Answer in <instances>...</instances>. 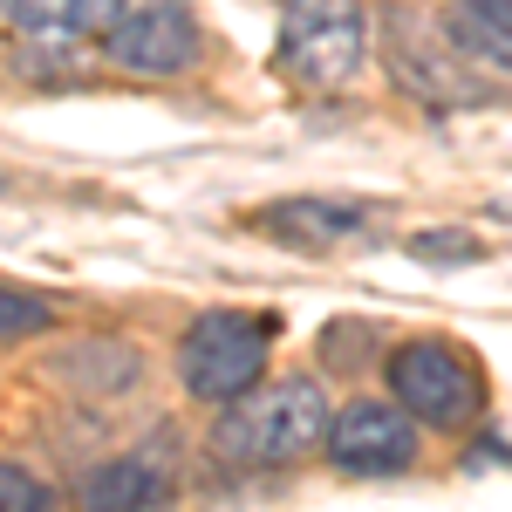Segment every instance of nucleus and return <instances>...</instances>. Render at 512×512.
<instances>
[{
  "label": "nucleus",
  "mask_w": 512,
  "mask_h": 512,
  "mask_svg": "<svg viewBox=\"0 0 512 512\" xmlns=\"http://www.w3.org/2000/svg\"><path fill=\"white\" fill-rule=\"evenodd\" d=\"M171 506H178L171 472L151 458H110L82 478V512H171Z\"/></svg>",
  "instance_id": "nucleus-10"
},
{
  "label": "nucleus",
  "mask_w": 512,
  "mask_h": 512,
  "mask_svg": "<svg viewBox=\"0 0 512 512\" xmlns=\"http://www.w3.org/2000/svg\"><path fill=\"white\" fill-rule=\"evenodd\" d=\"M328 465L349 478H390V472H410L417 465V417L403 403H376L362 396L349 410H335L328 424Z\"/></svg>",
  "instance_id": "nucleus-6"
},
{
  "label": "nucleus",
  "mask_w": 512,
  "mask_h": 512,
  "mask_svg": "<svg viewBox=\"0 0 512 512\" xmlns=\"http://www.w3.org/2000/svg\"><path fill=\"white\" fill-rule=\"evenodd\" d=\"M376 35H383V62H390L396 89H403V96H417L424 110H465V103L485 96L478 62L451 41L444 21H431V14H417V7L390 0V7H383V21H376Z\"/></svg>",
  "instance_id": "nucleus-2"
},
{
  "label": "nucleus",
  "mask_w": 512,
  "mask_h": 512,
  "mask_svg": "<svg viewBox=\"0 0 512 512\" xmlns=\"http://www.w3.org/2000/svg\"><path fill=\"white\" fill-rule=\"evenodd\" d=\"M478 233H410V260H478Z\"/></svg>",
  "instance_id": "nucleus-14"
},
{
  "label": "nucleus",
  "mask_w": 512,
  "mask_h": 512,
  "mask_svg": "<svg viewBox=\"0 0 512 512\" xmlns=\"http://www.w3.org/2000/svg\"><path fill=\"white\" fill-rule=\"evenodd\" d=\"M328 424H335L328 417V390L315 376H274V383H260V390L226 403L212 444L233 465H294L315 444H328Z\"/></svg>",
  "instance_id": "nucleus-1"
},
{
  "label": "nucleus",
  "mask_w": 512,
  "mask_h": 512,
  "mask_svg": "<svg viewBox=\"0 0 512 512\" xmlns=\"http://www.w3.org/2000/svg\"><path fill=\"white\" fill-rule=\"evenodd\" d=\"M274 315H239V308H212L185 328L178 342V383L198 403H233L260 383L267 355H274Z\"/></svg>",
  "instance_id": "nucleus-3"
},
{
  "label": "nucleus",
  "mask_w": 512,
  "mask_h": 512,
  "mask_svg": "<svg viewBox=\"0 0 512 512\" xmlns=\"http://www.w3.org/2000/svg\"><path fill=\"white\" fill-rule=\"evenodd\" d=\"M390 396L431 431H458L472 424L478 403H485V369L458 342L444 335H417V342H396L390 349Z\"/></svg>",
  "instance_id": "nucleus-5"
},
{
  "label": "nucleus",
  "mask_w": 512,
  "mask_h": 512,
  "mask_svg": "<svg viewBox=\"0 0 512 512\" xmlns=\"http://www.w3.org/2000/svg\"><path fill=\"white\" fill-rule=\"evenodd\" d=\"M253 226L287 239V246H349L369 233V212L349 198H274L253 212Z\"/></svg>",
  "instance_id": "nucleus-8"
},
{
  "label": "nucleus",
  "mask_w": 512,
  "mask_h": 512,
  "mask_svg": "<svg viewBox=\"0 0 512 512\" xmlns=\"http://www.w3.org/2000/svg\"><path fill=\"white\" fill-rule=\"evenodd\" d=\"M0 512H55V492L35 472H21V465L0 458Z\"/></svg>",
  "instance_id": "nucleus-13"
},
{
  "label": "nucleus",
  "mask_w": 512,
  "mask_h": 512,
  "mask_svg": "<svg viewBox=\"0 0 512 512\" xmlns=\"http://www.w3.org/2000/svg\"><path fill=\"white\" fill-rule=\"evenodd\" d=\"M362 55H369L362 0H287L280 7L274 62L287 82H301V89H342V82H355Z\"/></svg>",
  "instance_id": "nucleus-4"
},
{
  "label": "nucleus",
  "mask_w": 512,
  "mask_h": 512,
  "mask_svg": "<svg viewBox=\"0 0 512 512\" xmlns=\"http://www.w3.org/2000/svg\"><path fill=\"white\" fill-rule=\"evenodd\" d=\"M444 28H451V41L472 55L478 69L512 76V0H451Z\"/></svg>",
  "instance_id": "nucleus-11"
},
{
  "label": "nucleus",
  "mask_w": 512,
  "mask_h": 512,
  "mask_svg": "<svg viewBox=\"0 0 512 512\" xmlns=\"http://www.w3.org/2000/svg\"><path fill=\"white\" fill-rule=\"evenodd\" d=\"M48 321H55V308H48L41 294L7 287V280H0V349H7V342H21V335H41Z\"/></svg>",
  "instance_id": "nucleus-12"
},
{
  "label": "nucleus",
  "mask_w": 512,
  "mask_h": 512,
  "mask_svg": "<svg viewBox=\"0 0 512 512\" xmlns=\"http://www.w3.org/2000/svg\"><path fill=\"white\" fill-rule=\"evenodd\" d=\"M110 62L130 76H185L198 62V21L185 0H144L110 28Z\"/></svg>",
  "instance_id": "nucleus-7"
},
{
  "label": "nucleus",
  "mask_w": 512,
  "mask_h": 512,
  "mask_svg": "<svg viewBox=\"0 0 512 512\" xmlns=\"http://www.w3.org/2000/svg\"><path fill=\"white\" fill-rule=\"evenodd\" d=\"M123 14H130L123 0H14V7H7V21L28 41H41V48L110 41V28H117Z\"/></svg>",
  "instance_id": "nucleus-9"
},
{
  "label": "nucleus",
  "mask_w": 512,
  "mask_h": 512,
  "mask_svg": "<svg viewBox=\"0 0 512 512\" xmlns=\"http://www.w3.org/2000/svg\"><path fill=\"white\" fill-rule=\"evenodd\" d=\"M7 7H14V0H0V14H7Z\"/></svg>",
  "instance_id": "nucleus-15"
}]
</instances>
